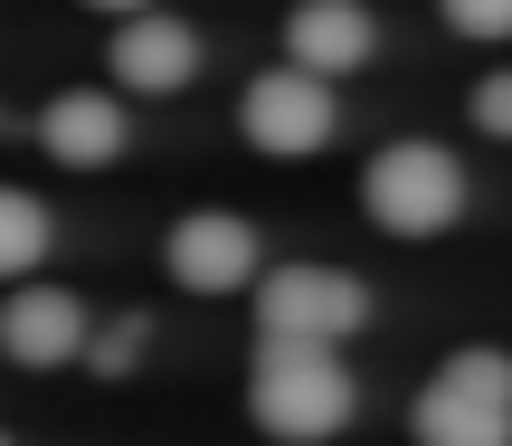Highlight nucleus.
I'll list each match as a JSON object with an SVG mask.
<instances>
[{
  "label": "nucleus",
  "instance_id": "obj_2",
  "mask_svg": "<svg viewBox=\"0 0 512 446\" xmlns=\"http://www.w3.org/2000/svg\"><path fill=\"white\" fill-rule=\"evenodd\" d=\"M361 200H370V219L389 238H446L465 219V162L446 143H427V133H399V143L370 152Z\"/></svg>",
  "mask_w": 512,
  "mask_h": 446
},
{
  "label": "nucleus",
  "instance_id": "obj_6",
  "mask_svg": "<svg viewBox=\"0 0 512 446\" xmlns=\"http://www.w3.org/2000/svg\"><path fill=\"white\" fill-rule=\"evenodd\" d=\"M162 266H171V285H190V295H238V285L256 276V228L238 219V209H190V219H171Z\"/></svg>",
  "mask_w": 512,
  "mask_h": 446
},
{
  "label": "nucleus",
  "instance_id": "obj_8",
  "mask_svg": "<svg viewBox=\"0 0 512 446\" xmlns=\"http://www.w3.org/2000/svg\"><path fill=\"white\" fill-rule=\"evenodd\" d=\"M105 76L133 86V95H181L190 76H200V38H190V19H162V10L124 19L114 48H105Z\"/></svg>",
  "mask_w": 512,
  "mask_h": 446
},
{
  "label": "nucleus",
  "instance_id": "obj_16",
  "mask_svg": "<svg viewBox=\"0 0 512 446\" xmlns=\"http://www.w3.org/2000/svg\"><path fill=\"white\" fill-rule=\"evenodd\" d=\"M0 446H10V437H0Z\"/></svg>",
  "mask_w": 512,
  "mask_h": 446
},
{
  "label": "nucleus",
  "instance_id": "obj_15",
  "mask_svg": "<svg viewBox=\"0 0 512 446\" xmlns=\"http://www.w3.org/2000/svg\"><path fill=\"white\" fill-rule=\"evenodd\" d=\"M95 10H124V19H143V10H152V0H95Z\"/></svg>",
  "mask_w": 512,
  "mask_h": 446
},
{
  "label": "nucleus",
  "instance_id": "obj_7",
  "mask_svg": "<svg viewBox=\"0 0 512 446\" xmlns=\"http://www.w3.org/2000/svg\"><path fill=\"white\" fill-rule=\"evenodd\" d=\"M86 295H67V285H19L10 304H0V352L19 361V371H57V361L86 352Z\"/></svg>",
  "mask_w": 512,
  "mask_h": 446
},
{
  "label": "nucleus",
  "instance_id": "obj_3",
  "mask_svg": "<svg viewBox=\"0 0 512 446\" xmlns=\"http://www.w3.org/2000/svg\"><path fill=\"white\" fill-rule=\"evenodd\" d=\"M408 428H418V446H512V352H484V342L446 352Z\"/></svg>",
  "mask_w": 512,
  "mask_h": 446
},
{
  "label": "nucleus",
  "instance_id": "obj_13",
  "mask_svg": "<svg viewBox=\"0 0 512 446\" xmlns=\"http://www.w3.org/2000/svg\"><path fill=\"white\" fill-rule=\"evenodd\" d=\"M465 114H475V133H494V143H512V76H484V86L465 95Z\"/></svg>",
  "mask_w": 512,
  "mask_h": 446
},
{
  "label": "nucleus",
  "instance_id": "obj_12",
  "mask_svg": "<svg viewBox=\"0 0 512 446\" xmlns=\"http://www.w3.org/2000/svg\"><path fill=\"white\" fill-rule=\"evenodd\" d=\"M456 38H512V0H446Z\"/></svg>",
  "mask_w": 512,
  "mask_h": 446
},
{
  "label": "nucleus",
  "instance_id": "obj_14",
  "mask_svg": "<svg viewBox=\"0 0 512 446\" xmlns=\"http://www.w3.org/2000/svg\"><path fill=\"white\" fill-rule=\"evenodd\" d=\"M133 352H143V323H114L105 342H86V361H95L105 380H114V371H133Z\"/></svg>",
  "mask_w": 512,
  "mask_h": 446
},
{
  "label": "nucleus",
  "instance_id": "obj_10",
  "mask_svg": "<svg viewBox=\"0 0 512 446\" xmlns=\"http://www.w3.org/2000/svg\"><path fill=\"white\" fill-rule=\"evenodd\" d=\"M370 48H380V29H370L361 0H294V19H285V57L294 67L351 76V67H370Z\"/></svg>",
  "mask_w": 512,
  "mask_h": 446
},
{
  "label": "nucleus",
  "instance_id": "obj_11",
  "mask_svg": "<svg viewBox=\"0 0 512 446\" xmlns=\"http://www.w3.org/2000/svg\"><path fill=\"white\" fill-rule=\"evenodd\" d=\"M48 238H57L48 200H38V190H10V181H0V276H29V266L48 257Z\"/></svg>",
  "mask_w": 512,
  "mask_h": 446
},
{
  "label": "nucleus",
  "instance_id": "obj_4",
  "mask_svg": "<svg viewBox=\"0 0 512 446\" xmlns=\"http://www.w3.org/2000/svg\"><path fill=\"white\" fill-rule=\"evenodd\" d=\"M370 323V285L342 266H266L256 285V342H332L342 352Z\"/></svg>",
  "mask_w": 512,
  "mask_h": 446
},
{
  "label": "nucleus",
  "instance_id": "obj_5",
  "mask_svg": "<svg viewBox=\"0 0 512 446\" xmlns=\"http://www.w3.org/2000/svg\"><path fill=\"white\" fill-rule=\"evenodd\" d=\"M332 76H313V67H275V76H256V86L238 95V133L256 152H275V162H304V152H323L332 143Z\"/></svg>",
  "mask_w": 512,
  "mask_h": 446
},
{
  "label": "nucleus",
  "instance_id": "obj_9",
  "mask_svg": "<svg viewBox=\"0 0 512 446\" xmlns=\"http://www.w3.org/2000/svg\"><path fill=\"white\" fill-rule=\"evenodd\" d=\"M38 143H48L67 171H105V162H124L133 124H124V105H114L105 86H67L48 114H38Z\"/></svg>",
  "mask_w": 512,
  "mask_h": 446
},
{
  "label": "nucleus",
  "instance_id": "obj_1",
  "mask_svg": "<svg viewBox=\"0 0 512 446\" xmlns=\"http://www.w3.org/2000/svg\"><path fill=\"white\" fill-rule=\"evenodd\" d=\"M247 409L266 437H294V446H323L351 428L361 390H351L342 352L332 342H256V371H247Z\"/></svg>",
  "mask_w": 512,
  "mask_h": 446
}]
</instances>
